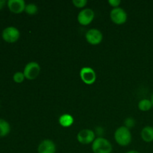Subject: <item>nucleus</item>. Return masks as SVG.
<instances>
[{
  "instance_id": "1",
  "label": "nucleus",
  "mask_w": 153,
  "mask_h": 153,
  "mask_svg": "<svg viewBox=\"0 0 153 153\" xmlns=\"http://www.w3.org/2000/svg\"><path fill=\"white\" fill-rule=\"evenodd\" d=\"M114 138L117 143L123 146H128L131 141V134L129 129L124 126L118 128L114 133Z\"/></svg>"
},
{
  "instance_id": "2",
  "label": "nucleus",
  "mask_w": 153,
  "mask_h": 153,
  "mask_svg": "<svg viewBox=\"0 0 153 153\" xmlns=\"http://www.w3.org/2000/svg\"><path fill=\"white\" fill-rule=\"evenodd\" d=\"M112 149L111 143L105 138L97 137L93 142L92 150L94 153H111Z\"/></svg>"
},
{
  "instance_id": "3",
  "label": "nucleus",
  "mask_w": 153,
  "mask_h": 153,
  "mask_svg": "<svg viewBox=\"0 0 153 153\" xmlns=\"http://www.w3.org/2000/svg\"><path fill=\"white\" fill-rule=\"evenodd\" d=\"M3 40L9 43H13L17 41L20 37V32L16 28L13 26H9L4 28L1 33Z\"/></svg>"
},
{
  "instance_id": "4",
  "label": "nucleus",
  "mask_w": 153,
  "mask_h": 153,
  "mask_svg": "<svg viewBox=\"0 0 153 153\" xmlns=\"http://www.w3.org/2000/svg\"><path fill=\"white\" fill-rule=\"evenodd\" d=\"M40 72V67L37 62H30L25 65L23 73L25 79L28 80H34L38 76Z\"/></svg>"
},
{
  "instance_id": "5",
  "label": "nucleus",
  "mask_w": 153,
  "mask_h": 153,
  "mask_svg": "<svg viewBox=\"0 0 153 153\" xmlns=\"http://www.w3.org/2000/svg\"><path fill=\"white\" fill-rule=\"evenodd\" d=\"M110 16L111 20L117 25H122L127 20V13L121 7H115L111 11Z\"/></svg>"
},
{
  "instance_id": "6",
  "label": "nucleus",
  "mask_w": 153,
  "mask_h": 153,
  "mask_svg": "<svg viewBox=\"0 0 153 153\" xmlns=\"http://www.w3.org/2000/svg\"><path fill=\"white\" fill-rule=\"evenodd\" d=\"M81 79L86 85H93L97 79L95 71L91 67H83L80 71Z\"/></svg>"
},
{
  "instance_id": "7",
  "label": "nucleus",
  "mask_w": 153,
  "mask_h": 153,
  "mask_svg": "<svg viewBox=\"0 0 153 153\" xmlns=\"http://www.w3.org/2000/svg\"><path fill=\"white\" fill-rule=\"evenodd\" d=\"M94 16L95 13L92 9L85 8L79 12L77 19L81 25H88L94 20Z\"/></svg>"
},
{
  "instance_id": "8",
  "label": "nucleus",
  "mask_w": 153,
  "mask_h": 153,
  "mask_svg": "<svg viewBox=\"0 0 153 153\" xmlns=\"http://www.w3.org/2000/svg\"><path fill=\"white\" fill-rule=\"evenodd\" d=\"M78 141L82 144H89L95 140V133L91 129L81 130L77 134Z\"/></svg>"
},
{
  "instance_id": "9",
  "label": "nucleus",
  "mask_w": 153,
  "mask_h": 153,
  "mask_svg": "<svg viewBox=\"0 0 153 153\" xmlns=\"http://www.w3.org/2000/svg\"><path fill=\"white\" fill-rule=\"evenodd\" d=\"M87 41L89 43L92 45H98L102 40V34L100 30L97 29V28H91L89 31H87L86 34Z\"/></svg>"
},
{
  "instance_id": "10",
  "label": "nucleus",
  "mask_w": 153,
  "mask_h": 153,
  "mask_svg": "<svg viewBox=\"0 0 153 153\" xmlns=\"http://www.w3.org/2000/svg\"><path fill=\"white\" fill-rule=\"evenodd\" d=\"M7 5L12 13H21L25 11L26 4L23 0H8L7 1Z\"/></svg>"
},
{
  "instance_id": "11",
  "label": "nucleus",
  "mask_w": 153,
  "mask_h": 153,
  "mask_svg": "<svg viewBox=\"0 0 153 153\" xmlns=\"http://www.w3.org/2000/svg\"><path fill=\"white\" fill-rule=\"evenodd\" d=\"M38 153H55L56 146L53 141L50 140H44L39 144Z\"/></svg>"
},
{
  "instance_id": "12",
  "label": "nucleus",
  "mask_w": 153,
  "mask_h": 153,
  "mask_svg": "<svg viewBox=\"0 0 153 153\" xmlns=\"http://www.w3.org/2000/svg\"><path fill=\"white\" fill-rule=\"evenodd\" d=\"M141 137L145 142L153 141V127L152 126H145L141 131Z\"/></svg>"
},
{
  "instance_id": "13",
  "label": "nucleus",
  "mask_w": 153,
  "mask_h": 153,
  "mask_svg": "<svg viewBox=\"0 0 153 153\" xmlns=\"http://www.w3.org/2000/svg\"><path fill=\"white\" fill-rule=\"evenodd\" d=\"M73 122H74L73 117L68 114H64L59 117V123L61 124V126L65 128L71 126L73 124Z\"/></svg>"
},
{
  "instance_id": "14",
  "label": "nucleus",
  "mask_w": 153,
  "mask_h": 153,
  "mask_svg": "<svg viewBox=\"0 0 153 153\" xmlns=\"http://www.w3.org/2000/svg\"><path fill=\"white\" fill-rule=\"evenodd\" d=\"M10 131V124L6 120L0 119V137L7 135Z\"/></svg>"
},
{
  "instance_id": "15",
  "label": "nucleus",
  "mask_w": 153,
  "mask_h": 153,
  "mask_svg": "<svg viewBox=\"0 0 153 153\" xmlns=\"http://www.w3.org/2000/svg\"><path fill=\"white\" fill-rule=\"evenodd\" d=\"M152 107V104L150 100L147 99H143L140 100L138 103V108L142 111H147L150 110Z\"/></svg>"
},
{
  "instance_id": "16",
  "label": "nucleus",
  "mask_w": 153,
  "mask_h": 153,
  "mask_svg": "<svg viewBox=\"0 0 153 153\" xmlns=\"http://www.w3.org/2000/svg\"><path fill=\"white\" fill-rule=\"evenodd\" d=\"M25 11L29 15H34L36 14L38 11V8H37V6L35 4H26L25 8Z\"/></svg>"
},
{
  "instance_id": "17",
  "label": "nucleus",
  "mask_w": 153,
  "mask_h": 153,
  "mask_svg": "<svg viewBox=\"0 0 153 153\" xmlns=\"http://www.w3.org/2000/svg\"><path fill=\"white\" fill-rule=\"evenodd\" d=\"M25 79V76H24V73L22 72H16V73H14L13 76V79L16 83H21L24 81V79Z\"/></svg>"
},
{
  "instance_id": "18",
  "label": "nucleus",
  "mask_w": 153,
  "mask_h": 153,
  "mask_svg": "<svg viewBox=\"0 0 153 153\" xmlns=\"http://www.w3.org/2000/svg\"><path fill=\"white\" fill-rule=\"evenodd\" d=\"M73 3L76 7L82 8V7H84L86 5L87 3H88V1L87 0H73Z\"/></svg>"
},
{
  "instance_id": "19",
  "label": "nucleus",
  "mask_w": 153,
  "mask_h": 153,
  "mask_svg": "<svg viewBox=\"0 0 153 153\" xmlns=\"http://www.w3.org/2000/svg\"><path fill=\"white\" fill-rule=\"evenodd\" d=\"M134 124H135V121H134V120L133 118H127L125 120V126L128 128H132L134 126Z\"/></svg>"
},
{
  "instance_id": "20",
  "label": "nucleus",
  "mask_w": 153,
  "mask_h": 153,
  "mask_svg": "<svg viewBox=\"0 0 153 153\" xmlns=\"http://www.w3.org/2000/svg\"><path fill=\"white\" fill-rule=\"evenodd\" d=\"M108 3L110 4L111 6H112V7L115 8V7H118V6L120 4L121 1L120 0H109Z\"/></svg>"
},
{
  "instance_id": "21",
  "label": "nucleus",
  "mask_w": 153,
  "mask_h": 153,
  "mask_svg": "<svg viewBox=\"0 0 153 153\" xmlns=\"http://www.w3.org/2000/svg\"><path fill=\"white\" fill-rule=\"evenodd\" d=\"M6 3L7 2H6L5 0H0V10H1L4 7Z\"/></svg>"
},
{
  "instance_id": "22",
  "label": "nucleus",
  "mask_w": 153,
  "mask_h": 153,
  "mask_svg": "<svg viewBox=\"0 0 153 153\" xmlns=\"http://www.w3.org/2000/svg\"><path fill=\"white\" fill-rule=\"evenodd\" d=\"M126 153H140V152H137V151H135V150H131V151H128V152H127Z\"/></svg>"
},
{
  "instance_id": "23",
  "label": "nucleus",
  "mask_w": 153,
  "mask_h": 153,
  "mask_svg": "<svg viewBox=\"0 0 153 153\" xmlns=\"http://www.w3.org/2000/svg\"><path fill=\"white\" fill-rule=\"evenodd\" d=\"M150 101H151V102H152V106H153V94H152V97H151V100H150Z\"/></svg>"
}]
</instances>
